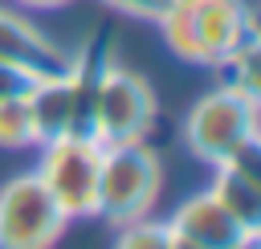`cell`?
<instances>
[{"mask_svg":"<svg viewBox=\"0 0 261 249\" xmlns=\"http://www.w3.org/2000/svg\"><path fill=\"white\" fill-rule=\"evenodd\" d=\"M212 184L208 192L216 196V204L245 229V233H261V180H257V167L253 159H241V163H220L212 167Z\"/></svg>","mask_w":261,"mask_h":249,"instance_id":"9c48e42d","label":"cell"},{"mask_svg":"<svg viewBox=\"0 0 261 249\" xmlns=\"http://www.w3.org/2000/svg\"><path fill=\"white\" fill-rule=\"evenodd\" d=\"M33 122H29V106L24 94H8L0 98V147H33Z\"/></svg>","mask_w":261,"mask_h":249,"instance_id":"8fae6325","label":"cell"},{"mask_svg":"<svg viewBox=\"0 0 261 249\" xmlns=\"http://www.w3.org/2000/svg\"><path fill=\"white\" fill-rule=\"evenodd\" d=\"M29 73H20V69H12V65H0V98H8V94H24L29 90Z\"/></svg>","mask_w":261,"mask_h":249,"instance_id":"4fadbf2b","label":"cell"},{"mask_svg":"<svg viewBox=\"0 0 261 249\" xmlns=\"http://www.w3.org/2000/svg\"><path fill=\"white\" fill-rule=\"evenodd\" d=\"M228 249H261V233H245L237 245H228Z\"/></svg>","mask_w":261,"mask_h":249,"instance_id":"9a60e30c","label":"cell"},{"mask_svg":"<svg viewBox=\"0 0 261 249\" xmlns=\"http://www.w3.org/2000/svg\"><path fill=\"white\" fill-rule=\"evenodd\" d=\"M167 229L179 237V241H192L200 249H228L245 237V229L216 204L212 192H196L188 196L171 216H167Z\"/></svg>","mask_w":261,"mask_h":249,"instance_id":"ba28073f","label":"cell"},{"mask_svg":"<svg viewBox=\"0 0 261 249\" xmlns=\"http://www.w3.org/2000/svg\"><path fill=\"white\" fill-rule=\"evenodd\" d=\"M163 192V159L159 151L139 143H102V167H98V212L106 225H130L151 216L155 200Z\"/></svg>","mask_w":261,"mask_h":249,"instance_id":"3957f363","label":"cell"},{"mask_svg":"<svg viewBox=\"0 0 261 249\" xmlns=\"http://www.w3.org/2000/svg\"><path fill=\"white\" fill-rule=\"evenodd\" d=\"M114 249H175V237L167 229V220H130V225H118V237H114Z\"/></svg>","mask_w":261,"mask_h":249,"instance_id":"30bf717a","label":"cell"},{"mask_svg":"<svg viewBox=\"0 0 261 249\" xmlns=\"http://www.w3.org/2000/svg\"><path fill=\"white\" fill-rule=\"evenodd\" d=\"M69 61H73V53L65 45H57L45 29H37L29 16H20L12 8H0V65H12L37 82L45 73L69 69Z\"/></svg>","mask_w":261,"mask_h":249,"instance_id":"52a82bcc","label":"cell"},{"mask_svg":"<svg viewBox=\"0 0 261 249\" xmlns=\"http://www.w3.org/2000/svg\"><path fill=\"white\" fill-rule=\"evenodd\" d=\"M155 24L175 57L212 69L257 41V20L245 0H171Z\"/></svg>","mask_w":261,"mask_h":249,"instance_id":"6da1fadb","label":"cell"},{"mask_svg":"<svg viewBox=\"0 0 261 249\" xmlns=\"http://www.w3.org/2000/svg\"><path fill=\"white\" fill-rule=\"evenodd\" d=\"M98 4H106L122 16H135V20H159L171 0H98Z\"/></svg>","mask_w":261,"mask_h":249,"instance_id":"7c38bea8","label":"cell"},{"mask_svg":"<svg viewBox=\"0 0 261 249\" xmlns=\"http://www.w3.org/2000/svg\"><path fill=\"white\" fill-rule=\"evenodd\" d=\"M37 180L49 188L57 208L73 216H94L98 212V167H102V143L90 135H57L49 143H37Z\"/></svg>","mask_w":261,"mask_h":249,"instance_id":"5b68a950","label":"cell"},{"mask_svg":"<svg viewBox=\"0 0 261 249\" xmlns=\"http://www.w3.org/2000/svg\"><path fill=\"white\" fill-rule=\"evenodd\" d=\"M159 114L155 90L143 73L126 69L114 57L98 61V90H94V139L98 143H139L151 135Z\"/></svg>","mask_w":261,"mask_h":249,"instance_id":"277c9868","label":"cell"},{"mask_svg":"<svg viewBox=\"0 0 261 249\" xmlns=\"http://www.w3.org/2000/svg\"><path fill=\"white\" fill-rule=\"evenodd\" d=\"M16 8H29V12H49V8H61L69 0H12Z\"/></svg>","mask_w":261,"mask_h":249,"instance_id":"5bb4252c","label":"cell"},{"mask_svg":"<svg viewBox=\"0 0 261 249\" xmlns=\"http://www.w3.org/2000/svg\"><path fill=\"white\" fill-rule=\"evenodd\" d=\"M171 237H175V233H171ZM175 249H200V245H192V241H179V237H175Z\"/></svg>","mask_w":261,"mask_h":249,"instance_id":"2e32d148","label":"cell"},{"mask_svg":"<svg viewBox=\"0 0 261 249\" xmlns=\"http://www.w3.org/2000/svg\"><path fill=\"white\" fill-rule=\"evenodd\" d=\"M69 216L57 208L37 171H20L0 184V249H53Z\"/></svg>","mask_w":261,"mask_h":249,"instance_id":"8992f818","label":"cell"},{"mask_svg":"<svg viewBox=\"0 0 261 249\" xmlns=\"http://www.w3.org/2000/svg\"><path fill=\"white\" fill-rule=\"evenodd\" d=\"M257 139H261V131H257V98L237 90V86H228V82L208 90L204 98H196L188 118H184V143L208 167L253 159L257 155Z\"/></svg>","mask_w":261,"mask_h":249,"instance_id":"7a4b0ae2","label":"cell"}]
</instances>
